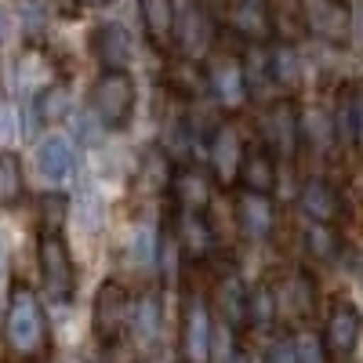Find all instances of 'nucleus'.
I'll list each match as a JSON object with an SVG mask.
<instances>
[{
	"label": "nucleus",
	"mask_w": 363,
	"mask_h": 363,
	"mask_svg": "<svg viewBox=\"0 0 363 363\" xmlns=\"http://www.w3.org/2000/svg\"><path fill=\"white\" fill-rule=\"evenodd\" d=\"M174 40L182 44V55H186L189 62H200V58L211 51L215 22H211V15H207V8L200 4V0L186 4V11H182V18H178V29H174Z\"/></svg>",
	"instance_id": "f8f14e48"
},
{
	"label": "nucleus",
	"mask_w": 363,
	"mask_h": 363,
	"mask_svg": "<svg viewBox=\"0 0 363 363\" xmlns=\"http://www.w3.org/2000/svg\"><path fill=\"white\" fill-rule=\"evenodd\" d=\"M207 87H211V95L218 99L222 109H240L251 99V87H247V77H244V62L233 58V55H215V58H211Z\"/></svg>",
	"instance_id": "9b49d317"
},
{
	"label": "nucleus",
	"mask_w": 363,
	"mask_h": 363,
	"mask_svg": "<svg viewBox=\"0 0 363 363\" xmlns=\"http://www.w3.org/2000/svg\"><path fill=\"white\" fill-rule=\"evenodd\" d=\"M171 186L178 193L182 211H207L211 207V174H203L196 167H182V171H174Z\"/></svg>",
	"instance_id": "4be33fe9"
},
{
	"label": "nucleus",
	"mask_w": 363,
	"mask_h": 363,
	"mask_svg": "<svg viewBox=\"0 0 363 363\" xmlns=\"http://www.w3.org/2000/svg\"><path fill=\"white\" fill-rule=\"evenodd\" d=\"M138 91L128 69H102V77L91 87V113L106 131H124L135 116Z\"/></svg>",
	"instance_id": "7ed1b4c3"
},
{
	"label": "nucleus",
	"mask_w": 363,
	"mask_h": 363,
	"mask_svg": "<svg viewBox=\"0 0 363 363\" xmlns=\"http://www.w3.org/2000/svg\"><path fill=\"white\" fill-rule=\"evenodd\" d=\"M131 335L138 342V349L149 356L164 345V306L157 294H142L135 301V316H131Z\"/></svg>",
	"instance_id": "f3484780"
},
{
	"label": "nucleus",
	"mask_w": 363,
	"mask_h": 363,
	"mask_svg": "<svg viewBox=\"0 0 363 363\" xmlns=\"http://www.w3.org/2000/svg\"><path fill=\"white\" fill-rule=\"evenodd\" d=\"M138 178H142V186H145V189H153V193L167 189V186H171V178H174L167 149L149 145L145 153H142V164H138Z\"/></svg>",
	"instance_id": "bb28decb"
},
{
	"label": "nucleus",
	"mask_w": 363,
	"mask_h": 363,
	"mask_svg": "<svg viewBox=\"0 0 363 363\" xmlns=\"http://www.w3.org/2000/svg\"><path fill=\"white\" fill-rule=\"evenodd\" d=\"M352 145L363 153V84L352 87Z\"/></svg>",
	"instance_id": "72a5a7b5"
},
{
	"label": "nucleus",
	"mask_w": 363,
	"mask_h": 363,
	"mask_svg": "<svg viewBox=\"0 0 363 363\" xmlns=\"http://www.w3.org/2000/svg\"><path fill=\"white\" fill-rule=\"evenodd\" d=\"M37 167L51 182H66L77 171V149L66 135H48L37 149Z\"/></svg>",
	"instance_id": "aec40b11"
},
{
	"label": "nucleus",
	"mask_w": 363,
	"mask_h": 363,
	"mask_svg": "<svg viewBox=\"0 0 363 363\" xmlns=\"http://www.w3.org/2000/svg\"><path fill=\"white\" fill-rule=\"evenodd\" d=\"M277 320V298H272V284H258L251 291V323L269 327Z\"/></svg>",
	"instance_id": "c85d7f7f"
},
{
	"label": "nucleus",
	"mask_w": 363,
	"mask_h": 363,
	"mask_svg": "<svg viewBox=\"0 0 363 363\" xmlns=\"http://www.w3.org/2000/svg\"><path fill=\"white\" fill-rule=\"evenodd\" d=\"M4 330H8V345L15 352V359H44L48 349H51V327H48V313L40 306L37 291H29L26 284H15L11 294H8V320H4Z\"/></svg>",
	"instance_id": "f257e3e1"
},
{
	"label": "nucleus",
	"mask_w": 363,
	"mask_h": 363,
	"mask_svg": "<svg viewBox=\"0 0 363 363\" xmlns=\"http://www.w3.org/2000/svg\"><path fill=\"white\" fill-rule=\"evenodd\" d=\"M37 262H40V287L51 301L66 306L77 294V269H73V255L62 229H44L37 236Z\"/></svg>",
	"instance_id": "f03ea898"
},
{
	"label": "nucleus",
	"mask_w": 363,
	"mask_h": 363,
	"mask_svg": "<svg viewBox=\"0 0 363 363\" xmlns=\"http://www.w3.org/2000/svg\"><path fill=\"white\" fill-rule=\"evenodd\" d=\"M363 338V313L352 306V301L338 298L327 313V327H323V342H327V352L330 359H349L356 352Z\"/></svg>",
	"instance_id": "9d476101"
},
{
	"label": "nucleus",
	"mask_w": 363,
	"mask_h": 363,
	"mask_svg": "<svg viewBox=\"0 0 363 363\" xmlns=\"http://www.w3.org/2000/svg\"><path fill=\"white\" fill-rule=\"evenodd\" d=\"M15 138V113L8 102H0V145H8Z\"/></svg>",
	"instance_id": "c9c22d12"
},
{
	"label": "nucleus",
	"mask_w": 363,
	"mask_h": 363,
	"mask_svg": "<svg viewBox=\"0 0 363 363\" xmlns=\"http://www.w3.org/2000/svg\"><path fill=\"white\" fill-rule=\"evenodd\" d=\"M178 240H182V251H189L193 258H207L215 251V225L207 222L203 211H182Z\"/></svg>",
	"instance_id": "412c9836"
},
{
	"label": "nucleus",
	"mask_w": 363,
	"mask_h": 363,
	"mask_svg": "<svg viewBox=\"0 0 363 363\" xmlns=\"http://www.w3.org/2000/svg\"><path fill=\"white\" fill-rule=\"evenodd\" d=\"M335 131L345 145H352V91H342L335 106Z\"/></svg>",
	"instance_id": "7c9ffc66"
},
{
	"label": "nucleus",
	"mask_w": 363,
	"mask_h": 363,
	"mask_svg": "<svg viewBox=\"0 0 363 363\" xmlns=\"http://www.w3.org/2000/svg\"><path fill=\"white\" fill-rule=\"evenodd\" d=\"M244 62V77H247V87L251 95L262 99L269 95V84H277V77H272V55L265 44H247V55L240 58Z\"/></svg>",
	"instance_id": "393cba45"
},
{
	"label": "nucleus",
	"mask_w": 363,
	"mask_h": 363,
	"mask_svg": "<svg viewBox=\"0 0 363 363\" xmlns=\"http://www.w3.org/2000/svg\"><path fill=\"white\" fill-rule=\"evenodd\" d=\"M298 359L301 363H330L327 342L323 338H313V335H301L298 338Z\"/></svg>",
	"instance_id": "2f4dec72"
},
{
	"label": "nucleus",
	"mask_w": 363,
	"mask_h": 363,
	"mask_svg": "<svg viewBox=\"0 0 363 363\" xmlns=\"http://www.w3.org/2000/svg\"><path fill=\"white\" fill-rule=\"evenodd\" d=\"M244 160H247L244 135H240V128L233 124V120H222V124L211 131V138H207L211 178H215L222 189H233L240 182V171H244Z\"/></svg>",
	"instance_id": "39448f33"
},
{
	"label": "nucleus",
	"mask_w": 363,
	"mask_h": 363,
	"mask_svg": "<svg viewBox=\"0 0 363 363\" xmlns=\"http://www.w3.org/2000/svg\"><path fill=\"white\" fill-rule=\"evenodd\" d=\"M233 215H236V229L247 240H269L272 229H277V203H272L269 193L244 189V196L233 207Z\"/></svg>",
	"instance_id": "ddd939ff"
},
{
	"label": "nucleus",
	"mask_w": 363,
	"mask_h": 363,
	"mask_svg": "<svg viewBox=\"0 0 363 363\" xmlns=\"http://www.w3.org/2000/svg\"><path fill=\"white\" fill-rule=\"evenodd\" d=\"M80 8H106V4H113V0H77Z\"/></svg>",
	"instance_id": "4c0bfd02"
},
{
	"label": "nucleus",
	"mask_w": 363,
	"mask_h": 363,
	"mask_svg": "<svg viewBox=\"0 0 363 363\" xmlns=\"http://www.w3.org/2000/svg\"><path fill=\"white\" fill-rule=\"evenodd\" d=\"M240 186L251 193H272V186H277V153L272 149H251L244 171H240Z\"/></svg>",
	"instance_id": "5701e85b"
},
{
	"label": "nucleus",
	"mask_w": 363,
	"mask_h": 363,
	"mask_svg": "<svg viewBox=\"0 0 363 363\" xmlns=\"http://www.w3.org/2000/svg\"><path fill=\"white\" fill-rule=\"evenodd\" d=\"M265 363H301V359H298V342H291V338L277 342V345L269 349Z\"/></svg>",
	"instance_id": "f704fd0d"
},
{
	"label": "nucleus",
	"mask_w": 363,
	"mask_h": 363,
	"mask_svg": "<svg viewBox=\"0 0 363 363\" xmlns=\"http://www.w3.org/2000/svg\"><path fill=\"white\" fill-rule=\"evenodd\" d=\"M26 200V174H22V160L11 149H0V207L11 211Z\"/></svg>",
	"instance_id": "b1692460"
},
{
	"label": "nucleus",
	"mask_w": 363,
	"mask_h": 363,
	"mask_svg": "<svg viewBox=\"0 0 363 363\" xmlns=\"http://www.w3.org/2000/svg\"><path fill=\"white\" fill-rule=\"evenodd\" d=\"M272 284V298H277V316L287 323H306L316 316V287L309 280V272H284V277L269 280Z\"/></svg>",
	"instance_id": "6e6552de"
},
{
	"label": "nucleus",
	"mask_w": 363,
	"mask_h": 363,
	"mask_svg": "<svg viewBox=\"0 0 363 363\" xmlns=\"http://www.w3.org/2000/svg\"><path fill=\"white\" fill-rule=\"evenodd\" d=\"M135 306H131V294L120 280H106L95 294V306H91V330H95V342L102 349H113L124 330L131 327Z\"/></svg>",
	"instance_id": "20e7f679"
},
{
	"label": "nucleus",
	"mask_w": 363,
	"mask_h": 363,
	"mask_svg": "<svg viewBox=\"0 0 363 363\" xmlns=\"http://www.w3.org/2000/svg\"><path fill=\"white\" fill-rule=\"evenodd\" d=\"M301 128H306V120H301V113H298V106L291 99L272 102L269 113L262 116L265 149H272L277 157H294V149L301 142Z\"/></svg>",
	"instance_id": "1a4fd4ad"
},
{
	"label": "nucleus",
	"mask_w": 363,
	"mask_h": 363,
	"mask_svg": "<svg viewBox=\"0 0 363 363\" xmlns=\"http://www.w3.org/2000/svg\"><path fill=\"white\" fill-rule=\"evenodd\" d=\"M215 313L233 330L251 323V291H247L244 280H240V272H222L218 277V284H215Z\"/></svg>",
	"instance_id": "2eb2a0df"
},
{
	"label": "nucleus",
	"mask_w": 363,
	"mask_h": 363,
	"mask_svg": "<svg viewBox=\"0 0 363 363\" xmlns=\"http://www.w3.org/2000/svg\"><path fill=\"white\" fill-rule=\"evenodd\" d=\"M91 55L99 58L102 69H128L131 55H135L128 26H120V22L95 26V33H91Z\"/></svg>",
	"instance_id": "4468645a"
},
{
	"label": "nucleus",
	"mask_w": 363,
	"mask_h": 363,
	"mask_svg": "<svg viewBox=\"0 0 363 363\" xmlns=\"http://www.w3.org/2000/svg\"><path fill=\"white\" fill-rule=\"evenodd\" d=\"M22 22H26V33H44L48 11H44L40 0H22Z\"/></svg>",
	"instance_id": "473e14b6"
},
{
	"label": "nucleus",
	"mask_w": 363,
	"mask_h": 363,
	"mask_svg": "<svg viewBox=\"0 0 363 363\" xmlns=\"http://www.w3.org/2000/svg\"><path fill=\"white\" fill-rule=\"evenodd\" d=\"M66 196H58V193H48L44 200H40V225L44 229H62V222H66Z\"/></svg>",
	"instance_id": "c756f323"
},
{
	"label": "nucleus",
	"mask_w": 363,
	"mask_h": 363,
	"mask_svg": "<svg viewBox=\"0 0 363 363\" xmlns=\"http://www.w3.org/2000/svg\"><path fill=\"white\" fill-rule=\"evenodd\" d=\"M138 15L145 26V37L157 51H171L174 29H178V11L174 0H138Z\"/></svg>",
	"instance_id": "a211bd4d"
},
{
	"label": "nucleus",
	"mask_w": 363,
	"mask_h": 363,
	"mask_svg": "<svg viewBox=\"0 0 363 363\" xmlns=\"http://www.w3.org/2000/svg\"><path fill=\"white\" fill-rule=\"evenodd\" d=\"M269 55H272V77H277V87L294 91L301 84V51L291 40H277L269 48Z\"/></svg>",
	"instance_id": "a878e982"
},
{
	"label": "nucleus",
	"mask_w": 363,
	"mask_h": 363,
	"mask_svg": "<svg viewBox=\"0 0 363 363\" xmlns=\"http://www.w3.org/2000/svg\"><path fill=\"white\" fill-rule=\"evenodd\" d=\"M306 244H309V255H313L316 262H335V258L342 255V240H338L335 225H327V222H313Z\"/></svg>",
	"instance_id": "cd10ccee"
},
{
	"label": "nucleus",
	"mask_w": 363,
	"mask_h": 363,
	"mask_svg": "<svg viewBox=\"0 0 363 363\" xmlns=\"http://www.w3.org/2000/svg\"><path fill=\"white\" fill-rule=\"evenodd\" d=\"M301 22L320 44L345 48L352 40V8L345 0H301Z\"/></svg>",
	"instance_id": "423d86ee"
},
{
	"label": "nucleus",
	"mask_w": 363,
	"mask_h": 363,
	"mask_svg": "<svg viewBox=\"0 0 363 363\" xmlns=\"http://www.w3.org/2000/svg\"><path fill=\"white\" fill-rule=\"evenodd\" d=\"M356 272H359V280H363V251L356 255Z\"/></svg>",
	"instance_id": "58836bf2"
},
{
	"label": "nucleus",
	"mask_w": 363,
	"mask_h": 363,
	"mask_svg": "<svg viewBox=\"0 0 363 363\" xmlns=\"http://www.w3.org/2000/svg\"><path fill=\"white\" fill-rule=\"evenodd\" d=\"M229 26L247 44H269V37H272L269 0H229Z\"/></svg>",
	"instance_id": "dca6fc26"
},
{
	"label": "nucleus",
	"mask_w": 363,
	"mask_h": 363,
	"mask_svg": "<svg viewBox=\"0 0 363 363\" xmlns=\"http://www.w3.org/2000/svg\"><path fill=\"white\" fill-rule=\"evenodd\" d=\"M215 323L218 313H211L203 294H189L186 309H182V356H186V363H211Z\"/></svg>",
	"instance_id": "0eeeda50"
},
{
	"label": "nucleus",
	"mask_w": 363,
	"mask_h": 363,
	"mask_svg": "<svg viewBox=\"0 0 363 363\" xmlns=\"http://www.w3.org/2000/svg\"><path fill=\"white\" fill-rule=\"evenodd\" d=\"M8 37H11V15H8L4 4H0V44H8Z\"/></svg>",
	"instance_id": "e433bc0d"
},
{
	"label": "nucleus",
	"mask_w": 363,
	"mask_h": 363,
	"mask_svg": "<svg viewBox=\"0 0 363 363\" xmlns=\"http://www.w3.org/2000/svg\"><path fill=\"white\" fill-rule=\"evenodd\" d=\"M301 211L313 218V222H327V225H335L342 218V193L330 186L327 178H309L306 186H301Z\"/></svg>",
	"instance_id": "6ab92c4d"
}]
</instances>
